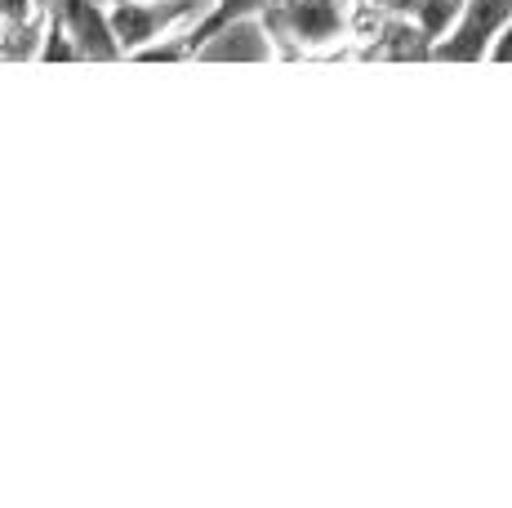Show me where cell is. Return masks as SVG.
I'll return each mask as SVG.
<instances>
[{
    "label": "cell",
    "mask_w": 512,
    "mask_h": 508,
    "mask_svg": "<svg viewBox=\"0 0 512 508\" xmlns=\"http://www.w3.org/2000/svg\"><path fill=\"white\" fill-rule=\"evenodd\" d=\"M107 18H112V32H116L121 54L134 58L139 50H147V45L165 41L174 27L192 23L196 0H125V5L107 9Z\"/></svg>",
    "instance_id": "obj_1"
},
{
    "label": "cell",
    "mask_w": 512,
    "mask_h": 508,
    "mask_svg": "<svg viewBox=\"0 0 512 508\" xmlns=\"http://www.w3.org/2000/svg\"><path fill=\"white\" fill-rule=\"evenodd\" d=\"M263 9H268V0H214L210 9H205L201 18H196L192 27H187L183 36H165V41L147 45V50H139L134 58L139 63H183V58H196L205 50L210 41H219L223 32H232L236 23H245V18H259Z\"/></svg>",
    "instance_id": "obj_2"
},
{
    "label": "cell",
    "mask_w": 512,
    "mask_h": 508,
    "mask_svg": "<svg viewBox=\"0 0 512 508\" xmlns=\"http://www.w3.org/2000/svg\"><path fill=\"white\" fill-rule=\"evenodd\" d=\"M508 18L512 0H464V14L432 45V58H441V63H481V58H490V45L504 32Z\"/></svg>",
    "instance_id": "obj_3"
},
{
    "label": "cell",
    "mask_w": 512,
    "mask_h": 508,
    "mask_svg": "<svg viewBox=\"0 0 512 508\" xmlns=\"http://www.w3.org/2000/svg\"><path fill=\"white\" fill-rule=\"evenodd\" d=\"M49 18L67 27L81 54L90 63H116L121 45H116V32H112V18H107V5L103 0H49Z\"/></svg>",
    "instance_id": "obj_4"
},
{
    "label": "cell",
    "mask_w": 512,
    "mask_h": 508,
    "mask_svg": "<svg viewBox=\"0 0 512 508\" xmlns=\"http://www.w3.org/2000/svg\"><path fill=\"white\" fill-rule=\"evenodd\" d=\"M459 14H464V0H419V14L415 23L428 32V41L437 45L441 36L450 32V27L459 23Z\"/></svg>",
    "instance_id": "obj_5"
},
{
    "label": "cell",
    "mask_w": 512,
    "mask_h": 508,
    "mask_svg": "<svg viewBox=\"0 0 512 508\" xmlns=\"http://www.w3.org/2000/svg\"><path fill=\"white\" fill-rule=\"evenodd\" d=\"M36 58H45V63H81V45L67 36L63 23H54V18H45V50H36Z\"/></svg>",
    "instance_id": "obj_6"
},
{
    "label": "cell",
    "mask_w": 512,
    "mask_h": 508,
    "mask_svg": "<svg viewBox=\"0 0 512 508\" xmlns=\"http://www.w3.org/2000/svg\"><path fill=\"white\" fill-rule=\"evenodd\" d=\"M490 63H512V18L504 23V32L495 36V45H490Z\"/></svg>",
    "instance_id": "obj_7"
},
{
    "label": "cell",
    "mask_w": 512,
    "mask_h": 508,
    "mask_svg": "<svg viewBox=\"0 0 512 508\" xmlns=\"http://www.w3.org/2000/svg\"><path fill=\"white\" fill-rule=\"evenodd\" d=\"M103 5H107V9H112V5H125V0H103Z\"/></svg>",
    "instance_id": "obj_8"
}]
</instances>
